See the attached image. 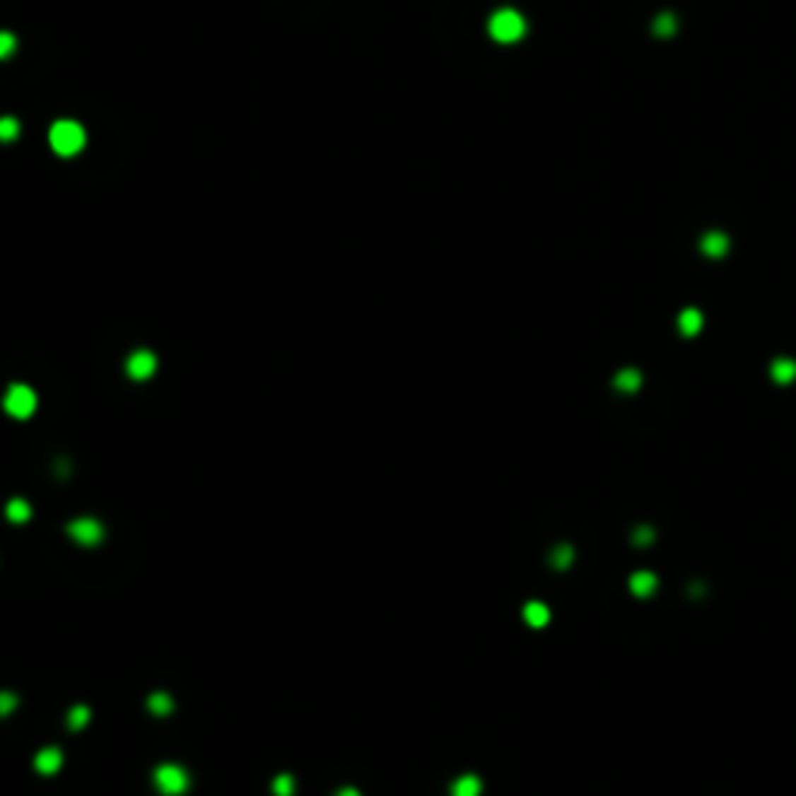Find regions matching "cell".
Segmentation results:
<instances>
[{
	"label": "cell",
	"instance_id": "1",
	"mask_svg": "<svg viewBox=\"0 0 796 796\" xmlns=\"http://www.w3.org/2000/svg\"><path fill=\"white\" fill-rule=\"evenodd\" d=\"M84 144H88V134H84V128L72 119H62L50 128V146L57 156H78L84 150Z\"/></svg>",
	"mask_w": 796,
	"mask_h": 796
},
{
	"label": "cell",
	"instance_id": "2",
	"mask_svg": "<svg viewBox=\"0 0 796 796\" xmlns=\"http://www.w3.org/2000/svg\"><path fill=\"white\" fill-rule=\"evenodd\" d=\"M488 35L495 37L498 44H517L520 37L526 35V19H522L517 10L504 6V10H498L488 19Z\"/></svg>",
	"mask_w": 796,
	"mask_h": 796
},
{
	"label": "cell",
	"instance_id": "3",
	"mask_svg": "<svg viewBox=\"0 0 796 796\" xmlns=\"http://www.w3.org/2000/svg\"><path fill=\"white\" fill-rule=\"evenodd\" d=\"M35 408H37V395H35V389L25 386V383H16V386H10V392H6V398H4V411L10 414V417H16V420H28L31 414H35Z\"/></svg>",
	"mask_w": 796,
	"mask_h": 796
},
{
	"label": "cell",
	"instance_id": "4",
	"mask_svg": "<svg viewBox=\"0 0 796 796\" xmlns=\"http://www.w3.org/2000/svg\"><path fill=\"white\" fill-rule=\"evenodd\" d=\"M153 781L162 796H181L190 787V775L181 766H175V762H165V766H159L153 771Z\"/></svg>",
	"mask_w": 796,
	"mask_h": 796
},
{
	"label": "cell",
	"instance_id": "5",
	"mask_svg": "<svg viewBox=\"0 0 796 796\" xmlns=\"http://www.w3.org/2000/svg\"><path fill=\"white\" fill-rule=\"evenodd\" d=\"M66 535L72 538V542L84 544V548H93V544L103 542L106 529H103V522L93 520V517H78V520H72V522L66 526Z\"/></svg>",
	"mask_w": 796,
	"mask_h": 796
},
{
	"label": "cell",
	"instance_id": "6",
	"mask_svg": "<svg viewBox=\"0 0 796 796\" xmlns=\"http://www.w3.org/2000/svg\"><path fill=\"white\" fill-rule=\"evenodd\" d=\"M628 591L641 600L653 597L660 591V575L653 573V569H635V573L628 575Z\"/></svg>",
	"mask_w": 796,
	"mask_h": 796
},
{
	"label": "cell",
	"instance_id": "7",
	"mask_svg": "<svg viewBox=\"0 0 796 796\" xmlns=\"http://www.w3.org/2000/svg\"><path fill=\"white\" fill-rule=\"evenodd\" d=\"M156 368H159V361H156V355L150 352V349H140V352H134L128 358V377L131 380H150Z\"/></svg>",
	"mask_w": 796,
	"mask_h": 796
},
{
	"label": "cell",
	"instance_id": "8",
	"mask_svg": "<svg viewBox=\"0 0 796 796\" xmlns=\"http://www.w3.org/2000/svg\"><path fill=\"white\" fill-rule=\"evenodd\" d=\"M641 386H644V373L638 368H622V370L613 373V389H616V392L635 395V392H641Z\"/></svg>",
	"mask_w": 796,
	"mask_h": 796
},
{
	"label": "cell",
	"instance_id": "9",
	"mask_svg": "<svg viewBox=\"0 0 796 796\" xmlns=\"http://www.w3.org/2000/svg\"><path fill=\"white\" fill-rule=\"evenodd\" d=\"M522 619L529 628H544L551 622V607L544 600H526L522 604Z\"/></svg>",
	"mask_w": 796,
	"mask_h": 796
},
{
	"label": "cell",
	"instance_id": "10",
	"mask_svg": "<svg viewBox=\"0 0 796 796\" xmlns=\"http://www.w3.org/2000/svg\"><path fill=\"white\" fill-rule=\"evenodd\" d=\"M768 377L775 380L778 386H790L796 380V361L793 358H775V361L768 364Z\"/></svg>",
	"mask_w": 796,
	"mask_h": 796
},
{
	"label": "cell",
	"instance_id": "11",
	"mask_svg": "<svg viewBox=\"0 0 796 796\" xmlns=\"http://www.w3.org/2000/svg\"><path fill=\"white\" fill-rule=\"evenodd\" d=\"M35 768L41 771V775H57V771L62 768V750H57V747H44V750L35 756Z\"/></svg>",
	"mask_w": 796,
	"mask_h": 796
},
{
	"label": "cell",
	"instance_id": "12",
	"mask_svg": "<svg viewBox=\"0 0 796 796\" xmlns=\"http://www.w3.org/2000/svg\"><path fill=\"white\" fill-rule=\"evenodd\" d=\"M703 330V311L700 308H684L681 315H678V333L681 336H697V333Z\"/></svg>",
	"mask_w": 796,
	"mask_h": 796
},
{
	"label": "cell",
	"instance_id": "13",
	"mask_svg": "<svg viewBox=\"0 0 796 796\" xmlns=\"http://www.w3.org/2000/svg\"><path fill=\"white\" fill-rule=\"evenodd\" d=\"M548 563L557 569V573H563V569H569L575 563V548H573V544H566V542L554 544L551 554H548Z\"/></svg>",
	"mask_w": 796,
	"mask_h": 796
},
{
	"label": "cell",
	"instance_id": "14",
	"mask_svg": "<svg viewBox=\"0 0 796 796\" xmlns=\"http://www.w3.org/2000/svg\"><path fill=\"white\" fill-rule=\"evenodd\" d=\"M700 249L709 255V259H722L725 252H728V237L719 230H709L703 240H700Z\"/></svg>",
	"mask_w": 796,
	"mask_h": 796
},
{
	"label": "cell",
	"instance_id": "15",
	"mask_svg": "<svg viewBox=\"0 0 796 796\" xmlns=\"http://www.w3.org/2000/svg\"><path fill=\"white\" fill-rule=\"evenodd\" d=\"M482 793V778L479 775H460L451 784V796H479Z\"/></svg>",
	"mask_w": 796,
	"mask_h": 796
},
{
	"label": "cell",
	"instance_id": "16",
	"mask_svg": "<svg viewBox=\"0 0 796 796\" xmlns=\"http://www.w3.org/2000/svg\"><path fill=\"white\" fill-rule=\"evenodd\" d=\"M628 542L635 544V548H650V544L657 542V529H653V526H647V522H641V526H635V529H631Z\"/></svg>",
	"mask_w": 796,
	"mask_h": 796
},
{
	"label": "cell",
	"instance_id": "17",
	"mask_svg": "<svg viewBox=\"0 0 796 796\" xmlns=\"http://www.w3.org/2000/svg\"><path fill=\"white\" fill-rule=\"evenodd\" d=\"M28 517H31V507H28L25 498H13V501L6 504V520L10 522H25Z\"/></svg>",
	"mask_w": 796,
	"mask_h": 796
},
{
	"label": "cell",
	"instance_id": "18",
	"mask_svg": "<svg viewBox=\"0 0 796 796\" xmlns=\"http://www.w3.org/2000/svg\"><path fill=\"white\" fill-rule=\"evenodd\" d=\"M146 706H150V713L153 715H168L171 709H175V700L168 697V693H162V691H156L150 700H146Z\"/></svg>",
	"mask_w": 796,
	"mask_h": 796
},
{
	"label": "cell",
	"instance_id": "19",
	"mask_svg": "<svg viewBox=\"0 0 796 796\" xmlns=\"http://www.w3.org/2000/svg\"><path fill=\"white\" fill-rule=\"evenodd\" d=\"M88 722H90V709H88V706H72V709H69L66 725H69L72 731H81Z\"/></svg>",
	"mask_w": 796,
	"mask_h": 796
},
{
	"label": "cell",
	"instance_id": "20",
	"mask_svg": "<svg viewBox=\"0 0 796 796\" xmlns=\"http://www.w3.org/2000/svg\"><path fill=\"white\" fill-rule=\"evenodd\" d=\"M16 137H19V119L4 115V119H0V144H13Z\"/></svg>",
	"mask_w": 796,
	"mask_h": 796
},
{
	"label": "cell",
	"instance_id": "21",
	"mask_svg": "<svg viewBox=\"0 0 796 796\" xmlns=\"http://www.w3.org/2000/svg\"><path fill=\"white\" fill-rule=\"evenodd\" d=\"M295 784H293V775H277L274 778V796H293Z\"/></svg>",
	"mask_w": 796,
	"mask_h": 796
},
{
	"label": "cell",
	"instance_id": "22",
	"mask_svg": "<svg viewBox=\"0 0 796 796\" xmlns=\"http://www.w3.org/2000/svg\"><path fill=\"white\" fill-rule=\"evenodd\" d=\"M16 53V35H10V31H0V59L13 57Z\"/></svg>",
	"mask_w": 796,
	"mask_h": 796
},
{
	"label": "cell",
	"instance_id": "23",
	"mask_svg": "<svg viewBox=\"0 0 796 796\" xmlns=\"http://www.w3.org/2000/svg\"><path fill=\"white\" fill-rule=\"evenodd\" d=\"M16 706H19V697L10 691H0V715H10Z\"/></svg>",
	"mask_w": 796,
	"mask_h": 796
},
{
	"label": "cell",
	"instance_id": "24",
	"mask_svg": "<svg viewBox=\"0 0 796 796\" xmlns=\"http://www.w3.org/2000/svg\"><path fill=\"white\" fill-rule=\"evenodd\" d=\"M653 31H657V35H672V31H675V16H660L657 28H653Z\"/></svg>",
	"mask_w": 796,
	"mask_h": 796
},
{
	"label": "cell",
	"instance_id": "25",
	"mask_svg": "<svg viewBox=\"0 0 796 796\" xmlns=\"http://www.w3.org/2000/svg\"><path fill=\"white\" fill-rule=\"evenodd\" d=\"M336 796H361V793H358V790H355V787H342V790H339Z\"/></svg>",
	"mask_w": 796,
	"mask_h": 796
}]
</instances>
